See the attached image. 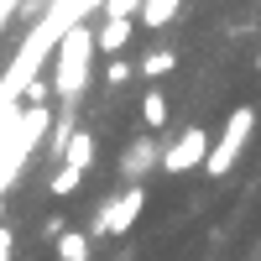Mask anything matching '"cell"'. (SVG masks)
Segmentation results:
<instances>
[{"instance_id": "cell-6", "label": "cell", "mask_w": 261, "mask_h": 261, "mask_svg": "<svg viewBox=\"0 0 261 261\" xmlns=\"http://www.w3.org/2000/svg\"><path fill=\"white\" fill-rule=\"evenodd\" d=\"M130 32H136V16H105V27H94V47L115 58L130 42Z\"/></svg>"}, {"instance_id": "cell-15", "label": "cell", "mask_w": 261, "mask_h": 261, "mask_svg": "<svg viewBox=\"0 0 261 261\" xmlns=\"http://www.w3.org/2000/svg\"><path fill=\"white\" fill-rule=\"evenodd\" d=\"M21 11V0H0V32H6V21Z\"/></svg>"}, {"instance_id": "cell-13", "label": "cell", "mask_w": 261, "mask_h": 261, "mask_svg": "<svg viewBox=\"0 0 261 261\" xmlns=\"http://www.w3.org/2000/svg\"><path fill=\"white\" fill-rule=\"evenodd\" d=\"M141 120H146V130H157V125L167 120V99H162V89H146V99H141Z\"/></svg>"}, {"instance_id": "cell-11", "label": "cell", "mask_w": 261, "mask_h": 261, "mask_svg": "<svg viewBox=\"0 0 261 261\" xmlns=\"http://www.w3.org/2000/svg\"><path fill=\"white\" fill-rule=\"evenodd\" d=\"M79 183H84V167H73V162H58V172H53V199H68V193H79Z\"/></svg>"}, {"instance_id": "cell-17", "label": "cell", "mask_w": 261, "mask_h": 261, "mask_svg": "<svg viewBox=\"0 0 261 261\" xmlns=\"http://www.w3.org/2000/svg\"><path fill=\"white\" fill-rule=\"evenodd\" d=\"M256 73H261V58H256Z\"/></svg>"}, {"instance_id": "cell-7", "label": "cell", "mask_w": 261, "mask_h": 261, "mask_svg": "<svg viewBox=\"0 0 261 261\" xmlns=\"http://www.w3.org/2000/svg\"><path fill=\"white\" fill-rule=\"evenodd\" d=\"M162 162V151L151 146V136H141V141H130V151H125V162H120V172L125 178H141L146 167H157Z\"/></svg>"}, {"instance_id": "cell-5", "label": "cell", "mask_w": 261, "mask_h": 261, "mask_svg": "<svg viewBox=\"0 0 261 261\" xmlns=\"http://www.w3.org/2000/svg\"><path fill=\"white\" fill-rule=\"evenodd\" d=\"M204 157H209V130L204 125H188L178 141H172L167 151H162V172H188V167H204Z\"/></svg>"}, {"instance_id": "cell-14", "label": "cell", "mask_w": 261, "mask_h": 261, "mask_svg": "<svg viewBox=\"0 0 261 261\" xmlns=\"http://www.w3.org/2000/svg\"><path fill=\"white\" fill-rule=\"evenodd\" d=\"M130 73H136V68H130V63H120V58H115L110 68H105V84H110V89H115V84H125Z\"/></svg>"}, {"instance_id": "cell-4", "label": "cell", "mask_w": 261, "mask_h": 261, "mask_svg": "<svg viewBox=\"0 0 261 261\" xmlns=\"http://www.w3.org/2000/svg\"><path fill=\"white\" fill-rule=\"evenodd\" d=\"M146 209V188H125L120 199H110L99 214H94V235H125L136 225V214Z\"/></svg>"}, {"instance_id": "cell-3", "label": "cell", "mask_w": 261, "mask_h": 261, "mask_svg": "<svg viewBox=\"0 0 261 261\" xmlns=\"http://www.w3.org/2000/svg\"><path fill=\"white\" fill-rule=\"evenodd\" d=\"M251 130H256V110L251 105H241V110H230L225 130H220V141L209 146V157H204V172H214V178H225V172L241 162V151L251 141Z\"/></svg>"}, {"instance_id": "cell-16", "label": "cell", "mask_w": 261, "mask_h": 261, "mask_svg": "<svg viewBox=\"0 0 261 261\" xmlns=\"http://www.w3.org/2000/svg\"><path fill=\"white\" fill-rule=\"evenodd\" d=\"M11 241H16V235H11L6 225H0V261H11Z\"/></svg>"}, {"instance_id": "cell-10", "label": "cell", "mask_w": 261, "mask_h": 261, "mask_svg": "<svg viewBox=\"0 0 261 261\" xmlns=\"http://www.w3.org/2000/svg\"><path fill=\"white\" fill-rule=\"evenodd\" d=\"M172 68H178V53H172V47H157V53H146V58L136 63L141 79H162V73H172Z\"/></svg>"}, {"instance_id": "cell-1", "label": "cell", "mask_w": 261, "mask_h": 261, "mask_svg": "<svg viewBox=\"0 0 261 261\" xmlns=\"http://www.w3.org/2000/svg\"><path fill=\"white\" fill-rule=\"evenodd\" d=\"M94 27L89 21H73L63 42L53 47V89L63 105H79V94L89 89V63H94Z\"/></svg>"}, {"instance_id": "cell-12", "label": "cell", "mask_w": 261, "mask_h": 261, "mask_svg": "<svg viewBox=\"0 0 261 261\" xmlns=\"http://www.w3.org/2000/svg\"><path fill=\"white\" fill-rule=\"evenodd\" d=\"M58 261H89V235L63 230V241H58Z\"/></svg>"}, {"instance_id": "cell-9", "label": "cell", "mask_w": 261, "mask_h": 261, "mask_svg": "<svg viewBox=\"0 0 261 261\" xmlns=\"http://www.w3.org/2000/svg\"><path fill=\"white\" fill-rule=\"evenodd\" d=\"M58 162H73V167H84V172H89V162H94V136H89V130H73Z\"/></svg>"}, {"instance_id": "cell-2", "label": "cell", "mask_w": 261, "mask_h": 261, "mask_svg": "<svg viewBox=\"0 0 261 261\" xmlns=\"http://www.w3.org/2000/svg\"><path fill=\"white\" fill-rule=\"evenodd\" d=\"M47 125H53V110L27 105V110H16L11 125L0 130V193H6V188L16 183V172L32 162V151H37L42 136H47Z\"/></svg>"}, {"instance_id": "cell-8", "label": "cell", "mask_w": 261, "mask_h": 261, "mask_svg": "<svg viewBox=\"0 0 261 261\" xmlns=\"http://www.w3.org/2000/svg\"><path fill=\"white\" fill-rule=\"evenodd\" d=\"M178 6L183 0H141V11H136V21L141 27H151V32H162L172 16H178Z\"/></svg>"}]
</instances>
